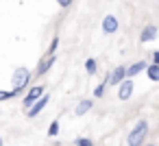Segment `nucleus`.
Returning a JSON list of instances; mask_svg holds the SVG:
<instances>
[{"label":"nucleus","instance_id":"obj_6","mask_svg":"<svg viewBox=\"0 0 159 146\" xmlns=\"http://www.w3.org/2000/svg\"><path fill=\"white\" fill-rule=\"evenodd\" d=\"M42 94H44V87H42V85L31 87V92H29V94H26V98H24V107L29 109V107H31V105H33V103H35L39 96H42Z\"/></svg>","mask_w":159,"mask_h":146},{"label":"nucleus","instance_id":"obj_10","mask_svg":"<svg viewBox=\"0 0 159 146\" xmlns=\"http://www.w3.org/2000/svg\"><path fill=\"white\" fill-rule=\"evenodd\" d=\"M146 66H148L146 61H135L133 66L126 68V76H135V74H139L142 70H146Z\"/></svg>","mask_w":159,"mask_h":146},{"label":"nucleus","instance_id":"obj_4","mask_svg":"<svg viewBox=\"0 0 159 146\" xmlns=\"http://www.w3.org/2000/svg\"><path fill=\"white\" fill-rule=\"evenodd\" d=\"M46 105H48V96H44V94H42V96H39V98H37L31 107H29V113H26V116H29V118H35V116H37V113H39Z\"/></svg>","mask_w":159,"mask_h":146},{"label":"nucleus","instance_id":"obj_1","mask_svg":"<svg viewBox=\"0 0 159 146\" xmlns=\"http://www.w3.org/2000/svg\"><path fill=\"white\" fill-rule=\"evenodd\" d=\"M29 81H31V72H29L26 68H18V70L13 72V76H11V85H13L11 94H13V96H18V94L29 85Z\"/></svg>","mask_w":159,"mask_h":146},{"label":"nucleus","instance_id":"obj_12","mask_svg":"<svg viewBox=\"0 0 159 146\" xmlns=\"http://www.w3.org/2000/svg\"><path fill=\"white\" fill-rule=\"evenodd\" d=\"M146 72H148V79H150V81H159V63L146 66Z\"/></svg>","mask_w":159,"mask_h":146},{"label":"nucleus","instance_id":"obj_3","mask_svg":"<svg viewBox=\"0 0 159 146\" xmlns=\"http://www.w3.org/2000/svg\"><path fill=\"white\" fill-rule=\"evenodd\" d=\"M118 85H120V89H118V98H120V100H129L131 94H133V81H131V79H124V81H120Z\"/></svg>","mask_w":159,"mask_h":146},{"label":"nucleus","instance_id":"obj_17","mask_svg":"<svg viewBox=\"0 0 159 146\" xmlns=\"http://www.w3.org/2000/svg\"><path fill=\"white\" fill-rule=\"evenodd\" d=\"M57 46H59V39L55 37V39H52V44H50V50H48V55H52V52L57 50Z\"/></svg>","mask_w":159,"mask_h":146},{"label":"nucleus","instance_id":"obj_19","mask_svg":"<svg viewBox=\"0 0 159 146\" xmlns=\"http://www.w3.org/2000/svg\"><path fill=\"white\" fill-rule=\"evenodd\" d=\"M152 63H159V52H157V50L152 52Z\"/></svg>","mask_w":159,"mask_h":146},{"label":"nucleus","instance_id":"obj_18","mask_svg":"<svg viewBox=\"0 0 159 146\" xmlns=\"http://www.w3.org/2000/svg\"><path fill=\"white\" fill-rule=\"evenodd\" d=\"M11 96H13L11 92H0V100H9Z\"/></svg>","mask_w":159,"mask_h":146},{"label":"nucleus","instance_id":"obj_2","mask_svg":"<svg viewBox=\"0 0 159 146\" xmlns=\"http://www.w3.org/2000/svg\"><path fill=\"white\" fill-rule=\"evenodd\" d=\"M148 135V122L146 120H139L135 126H133V131L129 133V146H142V142H144V137Z\"/></svg>","mask_w":159,"mask_h":146},{"label":"nucleus","instance_id":"obj_16","mask_svg":"<svg viewBox=\"0 0 159 146\" xmlns=\"http://www.w3.org/2000/svg\"><path fill=\"white\" fill-rule=\"evenodd\" d=\"M105 87H107V81H105V83H100V85L94 89V96H102V94H105Z\"/></svg>","mask_w":159,"mask_h":146},{"label":"nucleus","instance_id":"obj_22","mask_svg":"<svg viewBox=\"0 0 159 146\" xmlns=\"http://www.w3.org/2000/svg\"><path fill=\"white\" fill-rule=\"evenodd\" d=\"M148 146H155V144H148Z\"/></svg>","mask_w":159,"mask_h":146},{"label":"nucleus","instance_id":"obj_9","mask_svg":"<svg viewBox=\"0 0 159 146\" xmlns=\"http://www.w3.org/2000/svg\"><path fill=\"white\" fill-rule=\"evenodd\" d=\"M55 61H57V59H55V55H48V57H46L39 66H37V74H39V76H42V74H46V72L55 66Z\"/></svg>","mask_w":159,"mask_h":146},{"label":"nucleus","instance_id":"obj_13","mask_svg":"<svg viewBox=\"0 0 159 146\" xmlns=\"http://www.w3.org/2000/svg\"><path fill=\"white\" fill-rule=\"evenodd\" d=\"M57 133H59V122H57V120H52V122H50V126H48V135H50V137H55Z\"/></svg>","mask_w":159,"mask_h":146},{"label":"nucleus","instance_id":"obj_8","mask_svg":"<svg viewBox=\"0 0 159 146\" xmlns=\"http://www.w3.org/2000/svg\"><path fill=\"white\" fill-rule=\"evenodd\" d=\"M102 31H105V33H116V31H118V20H116V16H107V18L102 20Z\"/></svg>","mask_w":159,"mask_h":146},{"label":"nucleus","instance_id":"obj_11","mask_svg":"<svg viewBox=\"0 0 159 146\" xmlns=\"http://www.w3.org/2000/svg\"><path fill=\"white\" fill-rule=\"evenodd\" d=\"M92 107H94V103H92L89 98H85V100H81V103L76 105V109H74V113H76V116H85V113H87V111H89Z\"/></svg>","mask_w":159,"mask_h":146},{"label":"nucleus","instance_id":"obj_20","mask_svg":"<svg viewBox=\"0 0 159 146\" xmlns=\"http://www.w3.org/2000/svg\"><path fill=\"white\" fill-rule=\"evenodd\" d=\"M70 2H72V0H59V5H61V7H68Z\"/></svg>","mask_w":159,"mask_h":146},{"label":"nucleus","instance_id":"obj_5","mask_svg":"<svg viewBox=\"0 0 159 146\" xmlns=\"http://www.w3.org/2000/svg\"><path fill=\"white\" fill-rule=\"evenodd\" d=\"M107 79H109V85H118L120 81H124V79H126V66H118V68L107 76Z\"/></svg>","mask_w":159,"mask_h":146},{"label":"nucleus","instance_id":"obj_7","mask_svg":"<svg viewBox=\"0 0 159 146\" xmlns=\"http://www.w3.org/2000/svg\"><path fill=\"white\" fill-rule=\"evenodd\" d=\"M155 37H157V26L148 24V26L142 31V35H139V42H142V44H146V42H152Z\"/></svg>","mask_w":159,"mask_h":146},{"label":"nucleus","instance_id":"obj_15","mask_svg":"<svg viewBox=\"0 0 159 146\" xmlns=\"http://www.w3.org/2000/svg\"><path fill=\"white\" fill-rule=\"evenodd\" d=\"M74 146H94V144H92L87 137H76V139H74Z\"/></svg>","mask_w":159,"mask_h":146},{"label":"nucleus","instance_id":"obj_14","mask_svg":"<svg viewBox=\"0 0 159 146\" xmlns=\"http://www.w3.org/2000/svg\"><path fill=\"white\" fill-rule=\"evenodd\" d=\"M85 70H87L89 74H94V72H96V61H94V59H87V61H85Z\"/></svg>","mask_w":159,"mask_h":146},{"label":"nucleus","instance_id":"obj_21","mask_svg":"<svg viewBox=\"0 0 159 146\" xmlns=\"http://www.w3.org/2000/svg\"><path fill=\"white\" fill-rule=\"evenodd\" d=\"M0 146H2V137H0Z\"/></svg>","mask_w":159,"mask_h":146}]
</instances>
